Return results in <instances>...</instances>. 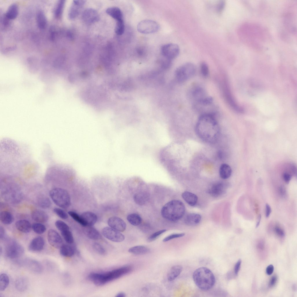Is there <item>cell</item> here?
I'll return each mask as SVG.
<instances>
[{
    "label": "cell",
    "instance_id": "cell-44",
    "mask_svg": "<svg viewBox=\"0 0 297 297\" xmlns=\"http://www.w3.org/2000/svg\"><path fill=\"white\" fill-rule=\"evenodd\" d=\"M166 231V229H163L155 232L148 238L147 239V241L150 242L154 241L160 235L165 232Z\"/></svg>",
    "mask_w": 297,
    "mask_h": 297
},
{
    "label": "cell",
    "instance_id": "cell-42",
    "mask_svg": "<svg viewBox=\"0 0 297 297\" xmlns=\"http://www.w3.org/2000/svg\"><path fill=\"white\" fill-rule=\"evenodd\" d=\"M68 213L73 219L83 226L84 227L86 226V224L81 215H79L76 213L72 211H68Z\"/></svg>",
    "mask_w": 297,
    "mask_h": 297
},
{
    "label": "cell",
    "instance_id": "cell-45",
    "mask_svg": "<svg viewBox=\"0 0 297 297\" xmlns=\"http://www.w3.org/2000/svg\"><path fill=\"white\" fill-rule=\"evenodd\" d=\"M53 211L56 214L62 219H66L68 217V214L61 209L56 208L54 209Z\"/></svg>",
    "mask_w": 297,
    "mask_h": 297
},
{
    "label": "cell",
    "instance_id": "cell-21",
    "mask_svg": "<svg viewBox=\"0 0 297 297\" xmlns=\"http://www.w3.org/2000/svg\"><path fill=\"white\" fill-rule=\"evenodd\" d=\"M201 219V216L200 214L191 213L187 214L185 217L184 222L187 224L189 225H196L199 223Z\"/></svg>",
    "mask_w": 297,
    "mask_h": 297
},
{
    "label": "cell",
    "instance_id": "cell-47",
    "mask_svg": "<svg viewBox=\"0 0 297 297\" xmlns=\"http://www.w3.org/2000/svg\"><path fill=\"white\" fill-rule=\"evenodd\" d=\"M185 233H184L172 234L164 238L163 241L164 242H166L173 239L183 237Z\"/></svg>",
    "mask_w": 297,
    "mask_h": 297
},
{
    "label": "cell",
    "instance_id": "cell-6",
    "mask_svg": "<svg viewBox=\"0 0 297 297\" xmlns=\"http://www.w3.org/2000/svg\"><path fill=\"white\" fill-rule=\"evenodd\" d=\"M5 253L6 257L10 259L20 257L23 254L24 250L23 247L15 240L11 239L6 240Z\"/></svg>",
    "mask_w": 297,
    "mask_h": 297
},
{
    "label": "cell",
    "instance_id": "cell-51",
    "mask_svg": "<svg viewBox=\"0 0 297 297\" xmlns=\"http://www.w3.org/2000/svg\"><path fill=\"white\" fill-rule=\"evenodd\" d=\"M279 191L281 195L285 197L286 194V191L285 187L284 186H280L279 188Z\"/></svg>",
    "mask_w": 297,
    "mask_h": 297
},
{
    "label": "cell",
    "instance_id": "cell-3",
    "mask_svg": "<svg viewBox=\"0 0 297 297\" xmlns=\"http://www.w3.org/2000/svg\"><path fill=\"white\" fill-rule=\"evenodd\" d=\"M185 207L184 204L179 200H173L167 203L161 210L162 217L169 220L176 221L184 215Z\"/></svg>",
    "mask_w": 297,
    "mask_h": 297
},
{
    "label": "cell",
    "instance_id": "cell-54",
    "mask_svg": "<svg viewBox=\"0 0 297 297\" xmlns=\"http://www.w3.org/2000/svg\"><path fill=\"white\" fill-rule=\"evenodd\" d=\"M277 277L276 276H274L272 277L269 282V286L270 287H272L274 286L277 280Z\"/></svg>",
    "mask_w": 297,
    "mask_h": 297
},
{
    "label": "cell",
    "instance_id": "cell-56",
    "mask_svg": "<svg viewBox=\"0 0 297 297\" xmlns=\"http://www.w3.org/2000/svg\"><path fill=\"white\" fill-rule=\"evenodd\" d=\"M224 2H221L219 4L218 6V9L219 12L221 11L223 9L224 6Z\"/></svg>",
    "mask_w": 297,
    "mask_h": 297
},
{
    "label": "cell",
    "instance_id": "cell-26",
    "mask_svg": "<svg viewBox=\"0 0 297 297\" xmlns=\"http://www.w3.org/2000/svg\"><path fill=\"white\" fill-rule=\"evenodd\" d=\"M106 13L117 21L123 19V15L121 10L115 7H110L106 10Z\"/></svg>",
    "mask_w": 297,
    "mask_h": 297
},
{
    "label": "cell",
    "instance_id": "cell-38",
    "mask_svg": "<svg viewBox=\"0 0 297 297\" xmlns=\"http://www.w3.org/2000/svg\"><path fill=\"white\" fill-rule=\"evenodd\" d=\"M125 30V26L123 19L117 21L115 29L116 33L119 35H122Z\"/></svg>",
    "mask_w": 297,
    "mask_h": 297
},
{
    "label": "cell",
    "instance_id": "cell-16",
    "mask_svg": "<svg viewBox=\"0 0 297 297\" xmlns=\"http://www.w3.org/2000/svg\"><path fill=\"white\" fill-rule=\"evenodd\" d=\"M44 245V238L41 236L37 237L33 239L30 243L28 249L32 252L39 251L43 249Z\"/></svg>",
    "mask_w": 297,
    "mask_h": 297
},
{
    "label": "cell",
    "instance_id": "cell-43",
    "mask_svg": "<svg viewBox=\"0 0 297 297\" xmlns=\"http://www.w3.org/2000/svg\"><path fill=\"white\" fill-rule=\"evenodd\" d=\"M55 225L61 232L69 229L68 226L65 222L61 220L56 221Z\"/></svg>",
    "mask_w": 297,
    "mask_h": 297
},
{
    "label": "cell",
    "instance_id": "cell-27",
    "mask_svg": "<svg viewBox=\"0 0 297 297\" xmlns=\"http://www.w3.org/2000/svg\"><path fill=\"white\" fill-rule=\"evenodd\" d=\"M219 173L220 176L222 179H227L231 176L232 169L228 164L225 163L223 164L220 167Z\"/></svg>",
    "mask_w": 297,
    "mask_h": 297
},
{
    "label": "cell",
    "instance_id": "cell-13",
    "mask_svg": "<svg viewBox=\"0 0 297 297\" xmlns=\"http://www.w3.org/2000/svg\"><path fill=\"white\" fill-rule=\"evenodd\" d=\"M20 263L34 273L39 274L43 271L42 265L40 262L35 260L27 258L20 262Z\"/></svg>",
    "mask_w": 297,
    "mask_h": 297
},
{
    "label": "cell",
    "instance_id": "cell-22",
    "mask_svg": "<svg viewBox=\"0 0 297 297\" xmlns=\"http://www.w3.org/2000/svg\"><path fill=\"white\" fill-rule=\"evenodd\" d=\"M29 284L28 279L23 276L17 278L15 282V286L16 289L20 292H23L27 289Z\"/></svg>",
    "mask_w": 297,
    "mask_h": 297
},
{
    "label": "cell",
    "instance_id": "cell-32",
    "mask_svg": "<svg viewBox=\"0 0 297 297\" xmlns=\"http://www.w3.org/2000/svg\"><path fill=\"white\" fill-rule=\"evenodd\" d=\"M75 253L74 249L71 246L67 245H63L60 247V253L63 256L70 257Z\"/></svg>",
    "mask_w": 297,
    "mask_h": 297
},
{
    "label": "cell",
    "instance_id": "cell-9",
    "mask_svg": "<svg viewBox=\"0 0 297 297\" xmlns=\"http://www.w3.org/2000/svg\"><path fill=\"white\" fill-rule=\"evenodd\" d=\"M103 236L108 240L115 242H120L124 240V236L120 231L111 227H105L102 230Z\"/></svg>",
    "mask_w": 297,
    "mask_h": 297
},
{
    "label": "cell",
    "instance_id": "cell-41",
    "mask_svg": "<svg viewBox=\"0 0 297 297\" xmlns=\"http://www.w3.org/2000/svg\"><path fill=\"white\" fill-rule=\"evenodd\" d=\"M92 247L94 250L98 254L102 255H106V250L100 244L97 242H94L93 244Z\"/></svg>",
    "mask_w": 297,
    "mask_h": 297
},
{
    "label": "cell",
    "instance_id": "cell-58",
    "mask_svg": "<svg viewBox=\"0 0 297 297\" xmlns=\"http://www.w3.org/2000/svg\"><path fill=\"white\" fill-rule=\"evenodd\" d=\"M261 215H259L258 216V221H257V222L256 224V228L258 227V226H259V225L260 224V220H261Z\"/></svg>",
    "mask_w": 297,
    "mask_h": 297
},
{
    "label": "cell",
    "instance_id": "cell-29",
    "mask_svg": "<svg viewBox=\"0 0 297 297\" xmlns=\"http://www.w3.org/2000/svg\"><path fill=\"white\" fill-rule=\"evenodd\" d=\"M19 9L17 5L12 3L8 8L5 14V17L8 19H15L18 14Z\"/></svg>",
    "mask_w": 297,
    "mask_h": 297
},
{
    "label": "cell",
    "instance_id": "cell-11",
    "mask_svg": "<svg viewBox=\"0 0 297 297\" xmlns=\"http://www.w3.org/2000/svg\"><path fill=\"white\" fill-rule=\"evenodd\" d=\"M227 187V184L225 182H216L210 186L208 189V192L212 196L218 197L225 193Z\"/></svg>",
    "mask_w": 297,
    "mask_h": 297
},
{
    "label": "cell",
    "instance_id": "cell-14",
    "mask_svg": "<svg viewBox=\"0 0 297 297\" xmlns=\"http://www.w3.org/2000/svg\"><path fill=\"white\" fill-rule=\"evenodd\" d=\"M107 223L110 227L120 232L124 231L126 229V224L124 221L121 218L116 216L110 217Z\"/></svg>",
    "mask_w": 297,
    "mask_h": 297
},
{
    "label": "cell",
    "instance_id": "cell-49",
    "mask_svg": "<svg viewBox=\"0 0 297 297\" xmlns=\"http://www.w3.org/2000/svg\"><path fill=\"white\" fill-rule=\"evenodd\" d=\"M283 177L285 181L287 183H288L291 179V175L289 173L285 172L283 174Z\"/></svg>",
    "mask_w": 297,
    "mask_h": 297
},
{
    "label": "cell",
    "instance_id": "cell-40",
    "mask_svg": "<svg viewBox=\"0 0 297 297\" xmlns=\"http://www.w3.org/2000/svg\"><path fill=\"white\" fill-rule=\"evenodd\" d=\"M65 4V1L60 0L58 3L55 11V15L57 18L60 17L62 15Z\"/></svg>",
    "mask_w": 297,
    "mask_h": 297
},
{
    "label": "cell",
    "instance_id": "cell-28",
    "mask_svg": "<svg viewBox=\"0 0 297 297\" xmlns=\"http://www.w3.org/2000/svg\"><path fill=\"white\" fill-rule=\"evenodd\" d=\"M128 251L129 253L135 255H143L149 253L150 249L145 246L137 245L131 247L129 249Z\"/></svg>",
    "mask_w": 297,
    "mask_h": 297
},
{
    "label": "cell",
    "instance_id": "cell-25",
    "mask_svg": "<svg viewBox=\"0 0 297 297\" xmlns=\"http://www.w3.org/2000/svg\"><path fill=\"white\" fill-rule=\"evenodd\" d=\"M15 226L19 231L24 233H28L30 231L32 226L30 222L25 220H21L16 222Z\"/></svg>",
    "mask_w": 297,
    "mask_h": 297
},
{
    "label": "cell",
    "instance_id": "cell-31",
    "mask_svg": "<svg viewBox=\"0 0 297 297\" xmlns=\"http://www.w3.org/2000/svg\"><path fill=\"white\" fill-rule=\"evenodd\" d=\"M0 219L1 221L6 225L11 224L14 220V217L12 214L8 211H5L0 213Z\"/></svg>",
    "mask_w": 297,
    "mask_h": 297
},
{
    "label": "cell",
    "instance_id": "cell-37",
    "mask_svg": "<svg viewBox=\"0 0 297 297\" xmlns=\"http://www.w3.org/2000/svg\"><path fill=\"white\" fill-rule=\"evenodd\" d=\"M32 228L35 232L39 234L43 233L46 230L45 226L39 223H33L32 226Z\"/></svg>",
    "mask_w": 297,
    "mask_h": 297
},
{
    "label": "cell",
    "instance_id": "cell-52",
    "mask_svg": "<svg viewBox=\"0 0 297 297\" xmlns=\"http://www.w3.org/2000/svg\"><path fill=\"white\" fill-rule=\"evenodd\" d=\"M274 270V267L272 265H271L267 267L266 269V273L269 275H271L273 273Z\"/></svg>",
    "mask_w": 297,
    "mask_h": 297
},
{
    "label": "cell",
    "instance_id": "cell-53",
    "mask_svg": "<svg viewBox=\"0 0 297 297\" xmlns=\"http://www.w3.org/2000/svg\"><path fill=\"white\" fill-rule=\"evenodd\" d=\"M271 211L270 206L268 204H266L265 207V215L267 218L268 217Z\"/></svg>",
    "mask_w": 297,
    "mask_h": 297
},
{
    "label": "cell",
    "instance_id": "cell-55",
    "mask_svg": "<svg viewBox=\"0 0 297 297\" xmlns=\"http://www.w3.org/2000/svg\"><path fill=\"white\" fill-rule=\"evenodd\" d=\"M5 232L4 228L1 227L0 228V238L1 239L3 240L5 238Z\"/></svg>",
    "mask_w": 297,
    "mask_h": 297
},
{
    "label": "cell",
    "instance_id": "cell-20",
    "mask_svg": "<svg viewBox=\"0 0 297 297\" xmlns=\"http://www.w3.org/2000/svg\"><path fill=\"white\" fill-rule=\"evenodd\" d=\"M32 219L39 223L46 222L48 218L47 214L44 211L40 210H35L32 211L31 215Z\"/></svg>",
    "mask_w": 297,
    "mask_h": 297
},
{
    "label": "cell",
    "instance_id": "cell-35",
    "mask_svg": "<svg viewBox=\"0 0 297 297\" xmlns=\"http://www.w3.org/2000/svg\"><path fill=\"white\" fill-rule=\"evenodd\" d=\"M9 280L8 276L6 274L3 273L0 275V291H3L5 290L9 284Z\"/></svg>",
    "mask_w": 297,
    "mask_h": 297
},
{
    "label": "cell",
    "instance_id": "cell-30",
    "mask_svg": "<svg viewBox=\"0 0 297 297\" xmlns=\"http://www.w3.org/2000/svg\"><path fill=\"white\" fill-rule=\"evenodd\" d=\"M36 21L39 28L41 29H44L46 28L47 22L46 17L43 12L40 11L37 13Z\"/></svg>",
    "mask_w": 297,
    "mask_h": 297
},
{
    "label": "cell",
    "instance_id": "cell-19",
    "mask_svg": "<svg viewBox=\"0 0 297 297\" xmlns=\"http://www.w3.org/2000/svg\"><path fill=\"white\" fill-rule=\"evenodd\" d=\"M81 216L86 226H93L96 223L97 219L96 214L90 211H86L82 213Z\"/></svg>",
    "mask_w": 297,
    "mask_h": 297
},
{
    "label": "cell",
    "instance_id": "cell-48",
    "mask_svg": "<svg viewBox=\"0 0 297 297\" xmlns=\"http://www.w3.org/2000/svg\"><path fill=\"white\" fill-rule=\"evenodd\" d=\"M276 233L279 236L283 237L285 236V233L283 230L280 227L276 226L274 229Z\"/></svg>",
    "mask_w": 297,
    "mask_h": 297
},
{
    "label": "cell",
    "instance_id": "cell-8",
    "mask_svg": "<svg viewBox=\"0 0 297 297\" xmlns=\"http://www.w3.org/2000/svg\"><path fill=\"white\" fill-rule=\"evenodd\" d=\"M159 25L156 21L146 19L140 22L137 26V30L140 32L144 34L155 33L159 30Z\"/></svg>",
    "mask_w": 297,
    "mask_h": 297
},
{
    "label": "cell",
    "instance_id": "cell-12",
    "mask_svg": "<svg viewBox=\"0 0 297 297\" xmlns=\"http://www.w3.org/2000/svg\"><path fill=\"white\" fill-rule=\"evenodd\" d=\"M47 238L50 245L55 248H59L63 245V241L61 236L54 229H50L48 230Z\"/></svg>",
    "mask_w": 297,
    "mask_h": 297
},
{
    "label": "cell",
    "instance_id": "cell-4",
    "mask_svg": "<svg viewBox=\"0 0 297 297\" xmlns=\"http://www.w3.org/2000/svg\"><path fill=\"white\" fill-rule=\"evenodd\" d=\"M193 277L196 285L203 290L210 289L215 282V277L213 273L206 267H200L195 270L193 273Z\"/></svg>",
    "mask_w": 297,
    "mask_h": 297
},
{
    "label": "cell",
    "instance_id": "cell-23",
    "mask_svg": "<svg viewBox=\"0 0 297 297\" xmlns=\"http://www.w3.org/2000/svg\"><path fill=\"white\" fill-rule=\"evenodd\" d=\"M182 267L180 265H177L172 267L168 271L167 278L169 281H172L178 277L181 272Z\"/></svg>",
    "mask_w": 297,
    "mask_h": 297
},
{
    "label": "cell",
    "instance_id": "cell-39",
    "mask_svg": "<svg viewBox=\"0 0 297 297\" xmlns=\"http://www.w3.org/2000/svg\"><path fill=\"white\" fill-rule=\"evenodd\" d=\"M61 234L65 240L68 243L71 244L74 242V238L73 234L70 229L61 232Z\"/></svg>",
    "mask_w": 297,
    "mask_h": 297
},
{
    "label": "cell",
    "instance_id": "cell-50",
    "mask_svg": "<svg viewBox=\"0 0 297 297\" xmlns=\"http://www.w3.org/2000/svg\"><path fill=\"white\" fill-rule=\"evenodd\" d=\"M241 263V261L240 259H239L235 264L234 267V271L235 274L236 275L238 274L239 270Z\"/></svg>",
    "mask_w": 297,
    "mask_h": 297
},
{
    "label": "cell",
    "instance_id": "cell-15",
    "mask_svg": "<svg viewBox=\"0 0 297 297\" xmlns=\"http://www.w3.org/2000/svg\"><path fill=\"white\" fill-rule=\"evenodd\" d=\"M85 3L84 0H75L73 1L70 9L68 16L70 18L73 19L77 17L79 14L81 8Z\"/></svg>",
    "mask_w": 297,
    "mask_h": 297
},
{
    "label": "cell",
    "instance_id": "cell-10",
    "mask_svg": "<svg viewBox=\"0 0 297 297\" xmlns=\"http://www.w3.org/2000/svg\"><path fill=\"white\" fill-rule=\"evenodd\" d=\"M162 55L168 59L171 60L176 57L180 52V48L176 44L169 43L162 46L161 48Z\"/></svg>",
    "mask_w": 297,
    "mask_h": 297
},
{
    "label": "cell",
    "instance_id": "cell-1",
    "mask_svg": "<svg viewBox=\"0 0 297 297\" xmlns=\"http://www.w3.org/2000/svg\"><path fill=\"white\" fill-rule=\"evenodd\" d=\"M195 131L201 139L210 143L216 142L220 133L219 124L211 113H205L200 116L196 123Z\"/></svg>",
    "mask_w": 297,
    "mask_h": 297
},
{
    "label": "cell",
    "instance_id": "cell-5",
    "mask_svg": "<svg viewBox=\"0 0 297 297\" xmlns=\"http://www.w3.org/2000/svg\"><path fill=\"white\" fill-rule=\"evenodd\" d=\"M50 195L53 202L59 207L66 209L70 206V196L66 190L60 188H55L50 191Z\"/></svg>",
    "mask_w": 297,
    "mask_h": 297
},
{
    "label": "cell",
    "instance_id": "cell-7",
    "mask_svg": "<svg viewBox=\"0 0 297 297\" xmlns=\"http://www.w3.org/2000/svg\"><path fill=\"white\" fill-rule=\"evenodd\" d=\"M195 66L191 63H187L178 68L175 72V76L178 81L183 82L193 76L195 74Z\"/></svg>",
    "mask_w": 297,
    "mask_h": 297
},
{
    "label": "cell",
    "instance_id": "cell-36",
    "mask_svg": "<svg viewBox=\"0 0 297 297\" xmlns=\"http://www.w3.org/2000/svg\"><path fill=\"white\" fill-rule=\"evenodd\" d=\"M37 203L39 206L44 209L48 208L51 205V202L49 199L44 196H41L38 198Z\"/></svg>",
    "mask_w": 297,
    "mask_h": 297
},
{
    "label": "cell",
    "instance_id": "cell-24",
    "mask_svg": "<svg viewBox=\"0 0 297 297\" xmlns=\"http://www.w3.org/2000/svg\"><path fill=\"white\" fill-rule=\"evenodd\" d=\"M182 196L186 202L191 206H195L197 202V196L192 193L185 191L182 193Z\"/></svg>",
    "mask_w": 297,
    "mask_h": 297
},
{
    "label": "cell",
    "instance_id": "cell-2",
    "mask_svg": "<svg viewBox=\"0 0 297 297\" xmlns=\"http://www.w3.org/2000/svg\"><path fill=\"white\" fill-rule=\"evenodd\" d=\"M132 269V266H126L103 273L92 272L87 278L95 285L102 286L130 273Z\"/></svg>",
    "mask_w": 297,
    "mask_h": 297
},
{
    "label": "cell",
    "instance_id": "cell-57",
    "mask_svg": "<svg viewBox=\"0 0 297 297\" xmlns=\"http://www.w3.org/2000/svg\"><path fill=\"white\" fill-rule=\"evenodd\" d=\"M126 294L123 292H121L118 293L116 295V297H125Z\"/></svg>",
    "mask_w": 297,
    "mask_h": 297
},
{
    "label": "cell",
    "instance_id": "cell-46",
    "mask_svg": "<svg viewBox=\"0 0 297 297\" xmlns=\"http://www.w3.org/2000/svg\"><path fill=\"white\" fill-rule=\"evenodd\" d=\"M200 70L201 74L204 77H207L209 75V67L205 62H202L201 63L200 65Z\"/></svg>",
    "mask_w": 297,
    "mask_h": 297
},
{
    "label": "cell",
    "instance_id": "cell-17",
    "mask_svg": "<svg viewBox=\"0 0 297 297\" xmlns=\"http://www.w3.org/2000/svg\"><path fill=\"white\" fill-rule=\"evenodd\" d=\"M82 18L85 22L88 23H94L98 21L99 18L97 12L92 9L86 10L83 13Z\"/></svg>",
    "mask_w": 297,
    "mask_h": 297
},
{
    "label": "cell",
    "instance_id": "cell-33",
    "mask_svg": "<svg viewBox=\"0 0 297 297\" xmlns=\"http://www.w3.org/2000/svg\"><path fill=\"white\" fill-rule=\"evenodd\" d=\"M127 219L132 225L137 226L140 225L142 221V219L139 215L136 213H131L128 215Z\"/></svg>",
    "mask_w": 297,
    "mask_h": 297
},
{
    "label": "cell",
    "instance_id": "cell-34",
    "mask_svg": "<svg viewBox=\"0 0 297 297\" xmlns=\"http://www.w3.org/2000/svg\"><path fill=\"white\" fill-rule=\"evenodd\" d=\"M148 196L146 193H137L134 195L133 199L136 204L141 205L145 203L148 199Z\"/></svg>",
    "mask_w": 297,
    "mask_h": 297
},
{
    "label": "cell",
    "instance_id": "cell-18",
    "mask_svg": "<svg viewBox=\"0 0 297 297\" xmlns=\"http://www.w3.org/2000/svg\"><path fill=\"white\" fill-rule=\"evenodd\" d=\"M83 227V232L88 238L94 240H98L102 238V236L100 233L92 226Z\"/></svg>",
    "mask_w": 297,
    "mask_h": 297
}]
</instances>
